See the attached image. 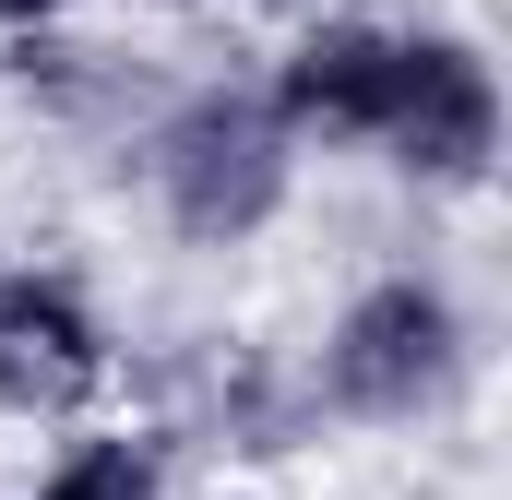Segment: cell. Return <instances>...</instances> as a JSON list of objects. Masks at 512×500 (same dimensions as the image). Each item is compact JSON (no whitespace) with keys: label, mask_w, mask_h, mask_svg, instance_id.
<instances>
[{"label":"cell","mask_w":512,"mask_h":500,"mask_svg":"<svg viewBox=\"0 0 512 500\" xmlns=\"http://www.w3.org/2000/svg\"><path fill=\"white\" fill-rule=\"evenodd\" d=\"M286 179H298V143L274 131V108L251 84H215V96H191L155 131V203H167L179 239H203V250L262 239L274 203H286Z\"/></svg>","instance_id":"cell-1"},{"label":"cell","mask_w":512,"mask_h":500,"mask_svg":"<svg viewBox=\"0 0 512 500\" xmlns=\"http://www.w3.org/2000/svg\"><path fill=\"white\" fill-rule=\"evenodd\" d=\"M72 0H0V24H60Z\"/></svg>","instance_id":"cell-7"},{"label":"cell","mask_w":512,"mask_h":500,"mask_svg":"<svg viewBox=\"0 0 512 500\" xmlns=\"http://www.w3.org/2000/svg\"><path fill=\"white\" fill-rule=\"evenodd\" d=\"M393 96H405V24H370V12L310 24L274 60V84H262V108H274L286 143H382Z\"/></svg>","instance_id":"cell-4"},{"label":"cell","mask_w":512,"mask_h":500,"mask_svg":"<svg viewBox=\"0 0 512 500\" xmlns=\"http://www.w3.org/2000/svg\"><path fill=\"white\" fill-rule=\"evenodd\" d=\"M108 381V322L72 274H0V417H72Z\"/></svg>","instance_id":"cell-5"},{"label":"cell","mask_w":512,"mask_h":500,"mask_svg":"<svg viewBox=\"0 0 512 500\" xmlns=\"http://www.w3.org/2000/svg\"><path fill=\"white\" fill-rule=\"evenodd\" d=\"M382 155L417 191H477L501 155V72L477 36H405V96H393Z\"/></svg>","instance_id":"cell-3"},{"label":"cell","mask_w":512,"mask_h":500,"mask_svg":"<svg viewBox=\"0 0 512 500\" xmlns=\"http://www.w3.org/2000/svg\"><path fill=\"white\" fill-rule=\"evenodd\" d=\"M12 500H167V489H155V453L143 441H72L36 489H12Z\"/></svg>","instance_id":"cell-6"},{"label":"cell","mask_w":512,"mask_h":500,"mask_svg":"<svg viewBox=\"0 0 512 500\" xmlns=\"http://www.w3.org/2000/svg\"><path fill=\"white\" fill-rule=\"evenodd\" d=\"M465 370V310L429 286V274H382V286H358L346 310H334V334H322V393L346 405V417H417V405H441Z\"/></svg>","instance_id":"cell-2"}]
</instances>
